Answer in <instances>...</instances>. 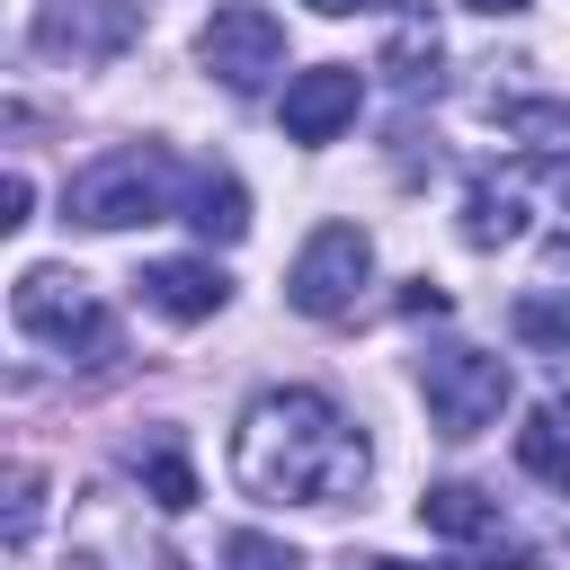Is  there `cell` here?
Here are the masks:
<instances>
[{
    "mask_svg": "<svg viewBox=\"0 0 570 570\" xmlns=\"http://www.w3.org/2000/svg\"><path fill=\"white\" fill-rule=\"evenodd\" d=\"M525 232V187L517 178H472L463 187V240L472 249H508Z\"/></svg>",
    "mask_w": 570,
    "mask_h": 570,
    "instance_id": "cell-12",
    "label": "cell"
},
{
    "mask_svg": "<svg viewBox=\"0 0 570 570\" xmlns=\"http://www.w3.org/2000/svg\"><path fill=\"white\" fill-rule=\"evenodd\" d=\"M169 205H178V169H169V151H151V142H116V151H98L89 169H71V187H62V214L89 223V232L160 223Z\"/></svg>",
    "mask_w": 570,
    "mask_h": 570,
    "instance_id": "cell-2",
    "label": "cell"
},
{
    "mask_svg": "<svg viewBox=\"0 0 570 570\" xmlns=\"http://www.w3.org/2000/svg\"><path fill=\"white\" fill-rule=\"evenodd\" d=\"M419 525L454 552V570L517 561V534H508L499 499H490V490H472V481H428V490H419Z\"/></svg>",
    "mask_w": 570,
    "mask_h": 570,
    "instance_id": "cell-6",
    "label": "cell"
},
{
    "mask_svg": "<svg viewBox=\"0 0 570 570\" xmlns=\"http://www.w3.org/2000/svg\"><path fill=\"white\" fill-rule=\"evenodd\" d=\"M9 321H18L27 338H45L53 356H80V365H107V356H116L107 303H98L80 276H62V267H27V276L9 285Z\"/></svg>",
    "mask_w": 570,
    "mask_h": 570,
    "instance_id": "cell-3",
    "label": "cell"
},
{
    "mask_svg": "<svg viewBox=\"0 0 570 570\" xmlns=\"http://www.w3.org/2000/svg\"><path fill=\"white\" fill-rule=\"evenodd\" d=\"M517 463L543 481V490H570V392L534 401L525 428H517Z\"/></svg>",
    "mask_w": 570,
    "mask_h": 570,
    "instance_id": "cell-10",
    "label": "cell"
},
{
    "mask_svg": "<svg viewBox=\"0 0 570 570\" xmlns=\"http://www.w3.org/2000/svg\"><path fill=\"white\" fill-rule=\"evenodd\" d=\"M401 312H410V321H419V312H445V285H428V276H419V285L401 294Z\"/></svg>",
    "mask_w": 570,
    "mask_h": 570,
    "instance_id": "cell-19",
    "label": "cell"
},
{
    "mask_svg": "<svg viewBox=\"0 0 570 570\" xmlns=\"http://www.w3.org/2000/svg\"><path fill=\"white\" fill-rule=\"evenodd\" d=\"M178 205H187V223H196L205 240H223V249L249 232V196H240L232 169H187V196H178Z\"/></svg>",
    "mask_w": 570,
    "mask_h": 570,
    "instance_id": "cell-11",
    "label": "cell"
},
{
    "mask_svg": "<svg viewBox=\"0 0 570 570\" xmlns=\"http://www.w3.org/2000/svg\"><path fill=\"white\" fill-rule=\"evenodd\" d=\"M356 107H365V80H356V62H312V71H294V80H285V98H276V125H285L294 142H338V134L356 125Z\"/></svg>",
    "mask_w": 570,
    "mask_h": 570,
    "instance_id": "cell-8",
    "label": "cell"
},
{
    "mask_svg": "<svg viewBox=\"0 0 570 570\" xmlns=\"http://www.w3.org/2000/svg\"><path fill=\"white\" fill-rule=\"evenodd\" d=\"M419 392H428L436 436H481V428L508 410V356H481V347H428V356H419Z\"/></svg>",
    "mask_w": 570,
    "mask_h": 570,
    "instance_id": "cell-5",
    "label": "cell"
},
{
    "mask_svg": "<svg viewBox=\"0 0 570 570\" xmlns=\"http://www.w3.org/2000/svg\"><path fill=\"white\" fill-rule=\"evenodd\" d=\"M36 490H45V472H36V463H18V472H9V543H27V534H36Z\"/></svg>",
    "mask_w": 570,
    "mask_h": 570,
    "instance_id": "cell-17",
    "label": "cell"
},
{
    "mask_svg": "<svg viewBox=\"0 0 570 570\" xmlns=\"http://www.w3.org/2000/svg\"><path fill=\"white\" fill-rule=\"evenodd\" d=\"M232 481L249 499H294V508H330L356 499L365 481V436L347 428V410L312 383H276L240 410L232 428Z\"/></svg>",
    "mask_w": 570,
    "mask_h": 570,
    "instance_id": "cell-1",
    "label": "cell"
},
{
    "mask_svg": "<svg viewBox=\"0 0 570 570\" xmlns=\"http://www.w3.org/2000/svg\"><path fill=\"white\" fill-rule=\"evenodd\" d=\"M134 285H142V303H151L160 321H214V312H223V294H232L214 258H151Z\"/></svg>",
    "mask_w": 570,
    "mask_h": 570,
    "instance_id": "cell-9",
    "label": "cell"
},
{
    "mask_svg": "<svg viewBox=\"0 0 570 570\" xmlns=\"http://www.w3.org/2000/svg\"><path fill=\"white\" fill-rule=\"evenodd\" d=\"M508 330H517L525 347H543V356H570V285H561V294H517Z\"/></svg>",
    "mask_w": 570,
    "mask_h": 570,
    "instance_id": "cell-15",
    "label": "cell"
},
{
    "mask_svg": "<svg viewBox=\"0 0 570 570\" xmlns=\"http://www.w3.org/2000/svg\"><path fill=\"white\" fill-rule=\"evenodd\" d=\"M134 472H142L151 508H196V472H187L178 436H151V445H134Z\"/></svg>",
    "mask_w": 570,
    "mask_h": 570,
    "instance_id": "cell-14",
    "label": "cell"
},
{
    "mask_svg": "<svg viewBox=\"0 0 570 570\" xmlns=\"http://www.w3.org/2000/svg\"><path fill=\"white\" fill-rule=\"evenodd\" d=\"M196 62L232 89V98H249L276 62H285V27L258 9V0H232V9H214L205 18V36H196Z\"/></svg>",
    "mask_w": 570,
    "mask_h": 570,
    "instance_id": "cell-7",
    "label": "cell"
},
{
    "mask_svg": "<svg viewBox=\"0 0 570 570\" xmlns=\"http://www.w3.org/2000/svg\"><path fill=\"white\" fill-rule=\"evenodd\" d=\"M365 276H374V240H365L356 223H321V232L294 249V267H285V303H294L303 321H347L356 294H365Z\"/></svg>",
    "mask_w": 570,
    "mask_h": 570,
    "instance_id": "cell-4",
    "label": "cell"
},
{
    "mask_svg": "<svg viewBox=\"0 0 570 570\" xmlns=\"http://www.w3.org/2000/svg\"><path fill=\"white\" fill-rule=\"evenodd\" d=\"M27 205H36V187H27V169H9V178H0V223L18 232V223H27Z\"/></svg>",
    "mask_w": 570,
    "mask_h": 570,
    "instance_id": "cell-18",
    "label": "cell"
},
{
    "mask_svg": "<svg viewBox=\"0 0 570 570\" xmlns=\"http://www.w3.org/2000/svg\"><path fill=\"white\" fill-rule=\"evenodd\" d=\"M365 570H401V561H365Z\"/></svg>",
    "mask_w": 570,
    "mask_h": 570,
    "instance_id": "cell-22",
    "label": "cell"
},
{
    "mask_svg": "<svg viewBox=\"0 0 570 570\" xmlns=\"http://www.w3.org/2000/svg\"><path fill=\"white\" fill-rule=\"evenodd\" d=\"M436 27L419 18V9H401V27H392V45H383V71L401 80V89H436Z\"/></svg>",
    "mask_w": 570,
    "mask_h": 570,
    "instance_id": "cell-13",
    "label": "cell"
},
{
    "mask_svg": "<svg viewBox=\"0 0 570 570\" xmlns=\"http://www.w3.org/2000/svg\"><path fill=\"white\" fill-rule=\"evenodd\" d=\"M303 9H321V18H356V9H374V0H303Z\"/></svg>",
    "mask_w": 570,
    "mask_h": 570,
    "instance_id": "cell-20",
    "label": "cell"
},
{
    "mask_svg": "<svg viewBox=\"0 0 570 570\" xmlns=\"http://www.w3.org/2000/svg\"><path fill=\"white\" fill-rule=\"evenodd\" d=\"M223 570H303V561H294V543H276V534H249V525H240V534L223 543Z\"/></svg>",
    "mask_w": 570,
    "mask_h": 570,
    "instance_id": "cell-16",
    "label": "cell"
},
{
    "mask_svg": "<svg viewBox=\"0 0 570 570\" xmlns=\"http://www.w3.org/2000/svg\"><path fill=\"white\" fill-rule=\"evenodd\" d=\"M472 9H481V18H517L525 0H472Z\"/></svg>",
    "mask_w": 570,
    "mask_h": 570,
    "instance_id": "cell-21",
    "label": "cell"
}]
</instances>
